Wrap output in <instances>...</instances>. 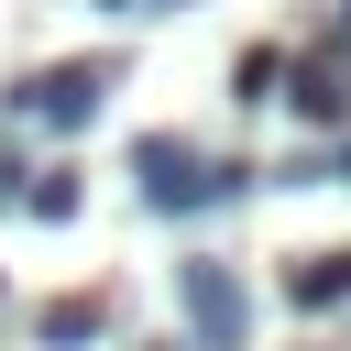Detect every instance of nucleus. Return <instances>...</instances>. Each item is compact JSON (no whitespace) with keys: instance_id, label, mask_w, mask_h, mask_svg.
Wrapping results in <instances>:
<instances>
[{"instance_id":"nucleus-2","label":"nucleus","mask_w":351,"mask_h":351,"mask_svg":"<svg viewBox=\"0 0 351 351\" xmlns=\"http://www.w3.org/2000/svg\"><path fill=\"white\" fill-rule=\"evenodd\" d=\"M176 285H186L197 340H219V351H241V340H252V296H241V274H230V263H186Z\"/></svg>"},{"instance_id":"nucleus-1","label":"nucleus","mask_w":351,"mask_h":351,"mask_svg":"<svg viewBox=\"0 0 351 351\" xmlns=\"http://www.w3.org/2000/svg\"><path fill=\"white\" fill-rule=\"evenodd\" d=\"M132 165H143V197H154L165 219H197V208H230V197L252 186V165H197L186 143H143Z\"/></svg>"},{"instance_id":"nucleus-8","label":"nucleus","mask_w":351,"mask_h":351,"mask_svg":"<svg viewBox=\"0 0 351 351\" xmlns=\"http://www.w3.org/2000/svg\"><path fill=\"white\" fill-rule=\"evenodd\" d=\"M99 11H186V0H99Z\"/></svg>"},{"instance_id":"nucleus-6","label":"nucleus","mask_w":351,"mask_h":351,"mask_svg":"<svg viewBox=\"0 0 351 351\" xmlns=\"http://www.w3.org/2000/svg\"><path fill=\"white\" fill-rule=\"evenodd\" d=\"M22 208H33V219H77V176H33Z\"/></svg>"},{"instance_id":"nucleus-3","label":"nucleus","mask_w":351,"mask_h":351,"mask_svg":"<svg viewBox=\"0 0 351 351\" xmlns=\"http://www.w3.org/2000/svg\"><path fill=\"white\" fill-rule=\"evenodd\" d=\"M99 88H110V66H44V77L22 88V110H33L44 132H88V121H99Z\"/></svg>"},{"instance_id":"nucleus-4","label":"nucleus","mask_w":351,"mask_h":351,"mask_svg":"<svg viewBox=\"0 0 351 351\" xmlns=\"http://www.w3.org/2000/svg\"><path fill=\"white\" fill-rule=\"evenodd\" d=\"M285 296H296V307H340V296H351V252H318V263H296V274H285Z\"/></svg>"},{"instance_id":"nucleus-7","label":"nucleus","mask_w":351,"mask_h":351,"mask_svg":"<svg viewBox=\"0 0 351 351\" xmlns=\"http://www.w3.org/2000/svg\"><path fill=\"white\" fill-rule=\"evenodd\" d=\"M44 340H99V307H88V296H77V307H55V318H44Z\"/></svg>"},{"instance_id":"nucleus-9","label":"nucleus","mask_w":351,"mask_h":351,"mask_svg":"<svg viewBox=\"0 0 351 351\" xmlns=\"http://www.w3.org/2000/svg\"><path fill=\"white\" fill-rule=\"evenodd\" d=\"M340 176H351V165H340Z\"/></svg>"},{"instance_id":"nucleus-5","label":"nucleus","mask_w":351,"mask_h":351,"mask_svg":"<svg viewBox=\"0 0 351 351\" xmlns=\"http://www.w3.org/2000/svg\"><path fill=\"white\" fill-rule=\"evenodd\" d=\"M296 110H307V121H351V88H340L329 66H296Z\"/></svg>"}]
</instances>
